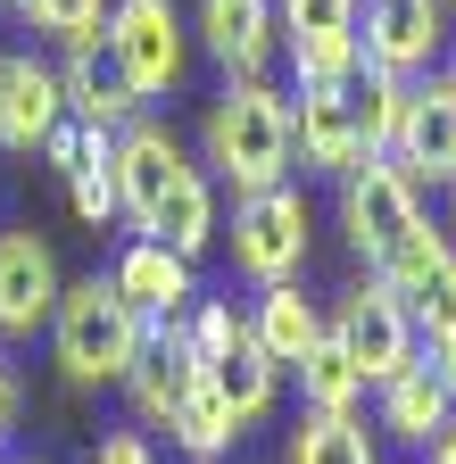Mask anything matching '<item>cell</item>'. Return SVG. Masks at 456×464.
I'll use <instances>...</instances> for the list:
<instances>
[{"instance_id": "6da1fadb", "label": "cell", "mask_w": 456, "mask_h": 464, "mask_svg": "<svg viewBox=\"0 0 456 464\" xmlns=\"http://www.w3.org/2000/svg\"><path fill=\"white\" fill-rule=\"evenodd\" d=\"M199 166L208 183H224L233 199L291 183V92L274 83H224L199 116Z\"/></svg>"}, {"instance_id": "7a4b0ae2", "label": "cell", "mask_w": 456, "mask_h": 464, "mask_svg": "<svg viewBox=\"0 0 456 464\" xmlns=\"http://www.w3.org/2000/svg\"><path fill=\"white\" fill-rule=\"evenodd\" d=\"M50 348H59V373H67L75 390H108V382L125 390L133 357L150 348V324L133 315V299H125L108 274H83V282H67V290H59Z\"/></svg>"}, {"instance_id": "3957f363", "label": "cell", "mask_w": 456, "mask_h": 464, "mask_svg": "<svg viewBox=\"0 0 456 464\" xmlns=\"http://www.w3.org/2000/svg\"><path fill=\"white\" fill-rule=\"evenodd\" d=\"M216 241L233 249V274H241L249 290L299 282V274H307V249H315V216H307V199H299L291 183H274V191L233 199V224H224Z\"/></svg>"}, {"instance_id": "277c9868", "label": "cell", "mask_w": 456, "mask_h": 464, "mask_svg": "<svg viewBox=\"0 0 456 464\" xmlns=\"http://www.w3.org/2000/svg\"><path fill=\"white\" fill-rule=\"evenodd\" d=\"M423 224H432L423 216V191L407 183L398 158H365V166L340 174V232H349V249L365 257V274H382Z\"/></svg>"}, {"instance_id": "5b68a950", "label": "cell", "mask_w": 456, "mask_h": 464, "mask_svg": "<svg viewBox=\"0 0 456 464\" xmlns=\"http://www.w3.org/2000/svg\"><path fill=\"white\" fill-rule=\"evenodd\" d=\"M100 50L108 67L133 83V100H166L191 67V34H183V9L175 0H108V25H100Z\"/></svg>"}, {"instance_id": "8992f818", "label": "cell", "mask_w": 456, "mask_h": 464, "mask_svg": "<svg viewBox=\"0 0 456 464\" xmlns=\"http://www.w3.org/2000/svg\"><path fill=\"white\" fill-rule=\"evenodd\" d=\"M332 340L349 348V365L365 373V390H382L398 365H415V357H423V332H415L407 299H398L382 274L349 282V290L332 299Z\"/></svg>"}, {"instance_id": "52a82bcc", "label": "cell", "mask_w": 456, "mask_h": 464, "mask_svg": "<svg viewBox=\"0 0 456 464\" xmlns=\"http://www.w3.org/2000/svg\"><path fill=\"white\" fill-rule=\"evenodd\" d=\"M448 0H365L357 9V50L374 75H398V83H423L440 58H448Z\"/></svg>"}, {"instance_id": "ba28073f", "label": "cell", "mask_w": 456, "mask_h": 464, "mask_svg": "<svg viewBox=\"0 0 456 464\" xmlns=\"http://www.w3.org/2000/svg\"><path fill=\"white\" fill-rule=\"evenodd\" d=\"M108 166H117V208H125V224H133V232L166 208V191H175V183H191V174H199V158L183 150V133L166 125V116H150V108L117 133Z\"/></svg>"}, {"instance_id": "9c48e42d", "label": "cell", "mask_w": 456, "mask_h": 464, "mask_svg": "<svg viewBox=\"0 0 456 464\" xmlns=\"http://www.w3.org/2000/svg\"><path fill=\"white\" fill-rule=\"evenodd\" d=\"M59 249L42 241V232H0V340H34L50 332V315H59Z\"/></svg>"}, {"instance_id": "30bf717a", "label": "cell", "mask_w": 456, "mask_h": 464, "mask_svg": "<svg viewBox=\"0 0 456 464\" xmlns=\"http://www.w3.org/2000/svg\"><path fill=\"white\" fill-rule=\"evenodd\" d=\"M199 42L224 67V83H266L282 58V9L274 0H199Z\"/></svg>"}, {"instance_id": "8fae6325", "label": "cell", "mask_w": 456, "mask_h": 464, "mask_svg": "<svg viewBox=\"0 0 456 464\" xmlns=\"http://www.w3.org/2000/svg\"><path fill=\"white\" fill-rule=\"evenodd\" d=\"M199 340H191V324L175 315V324H150V348L133 357V373H125V398H133V415L150 423V431H166L175 423V406L199 390Z\"/></svg>"}, {"instance_id": "7c38bea8", "label": "cell", "mask_w": 456, "mask_h": 464, "mask_svg": "<svg viewBox=\"0 0 456 464\" xmlns=\"http://www.w3.org/2000/svg\"><path fill=\"white\" fill-rule=\"evenodd\" d=\"M382 282L407 299V315H415V332H423V340L456 332V241H448L440 224H423L415 241L382 266Z\"/></svg>"}, {"instance_id": "4fadbf2b", "label": "cell", "mask_w": 456, "mask_h": 464, "mask_svg": "<svg viewBox=\"0 0 456 464\" xmlns=\"http://www.w3.org/2000/svg\"><path fill=\"white\" fill-rule=\"evenodd\" d=\"M108 282H117L125 299H133V315H141V324H175V315H191V299H199L191 257H175L166 241H150V232H133V241L117 249Z\"/></svg>"}, {"instance_id": "5bb4252c", "label": "cell", "mask_w": 456, "mask_h": 464, "mask_svg": "<svg viewBox=\"0 0 456 464\" xmlns=\"http://www.w3.org/2000/svg\"><path fill=\"white\" fill-rule=\"evenodd\" d=\"M67 125V92H59V67L50 58H9L0 67V150H17V158H34L50 133Z\"/></svg>"}, {"instance_id": "9a60e30c", "label": "cell", "mask_w": 456, "mask_h": 464, "mask_svg": "<svg viewBox=\"0 0 456 464\" xmlns=\"http://www.w3.org/2000/svg\"><path fill=\"white\" fill-rule=\"evenodd\" d=\"M291 158L307 174H349L365 166V133H357V100L349 92H291Z\"/></svg>"}, {"instance_id": "2e32d148", "label": "cell", "mask_w": 456, "mask_h": 464, "mask_svg": "<svg viewBox=\"0 0 456 464\" xmlns=\"http://www.w3.org/2000/svg\"><path fill=\"white\" fill-rule=\"evenodd\" d=\"M390 158L407 166L415 191H423V183L448 191V174H456V92H448L440 75H423V83L407 92V125H398V150H390Z\"/></svg>"}, {"instance_id": "e0dca14e", "label": "cell", "mask_w": 456, "mask_h": 464, "mask_svg": "<svg viewBox=\"0 0 456 464\" xmlns=\"http://www.w3.org/2000/svg\"><path fill=\"white\" fill-rule=\"evenodd\" d=\"M374 423H382L398 448H432V440L456 423V398H448V382L415 357V365H398V373L374 390Z\"/></svg>"}, {"instance_id": "ac0fdd59", "label": "cell", "mask_w": 456, "mask_h": 464, "mask_svg": "<svg viewBox=\"0 0 456 464\" xmlns=\"http://www.w3.org/2000/svg\"><path fill=\"white\" fill-rule=\"evenodd\" d=\"M324 324H332V307H324V299H307L299 282H266L257 299H249V340L266 348L282 373H291L307 348L324 340Z\"/></svg>"}, {"instance_id": "d6986e66", "label": "cell", "mask_w": 456, "mask_h": 464, "mask_svg": "<svg viewBox=\"0 0 456 464\" xmlns=\"http://www.w3.org/2000/svg\"><path fill=\"white\" fill-rule=\"evenodd\" d=\"M59 92H67V116H75V125H100V133H125L133 116H141L133 83L108 67V50H67L59 58Z\"/></svg>"}, {"instance_id": "ffe728a7", "label": "cell", "mask_w": 456, "mask_h": 464, "mask_svg": "<svg viewBox=\"0 0 456 464\" xmlns=\"http://www.w3.org/2000/svg\"><path fill=\"white\" fill-rule=\"evenodd\" d=\"M208 390L224 398V415H233V423L249 431V423H266V415H274V390H282V365L266 357L257 340H241V348H224V357L208 365Z\"/></svg>"}, {"instance_id": "44dd1931", "label": "cell", "mask_w": 456, "mask_h": 464, "mask_svg": "<svg viewBox=\"0 0 456 464\" xmlns=\"http://www.w3.org/2000/svg\"><path fill=\"white\" fill-rule=\"evenodd\" d=\"M150 232V241H166V249H175V257H191L199 266V249H216V232H224V216H216V183H208V166L191 174V183H175V191H166V208L141 224Z\"/></svg>"}, {"instance_id": "7402d4cb", "label": "cell", "mask_w": 456, "mask_h": 464, "mask_svg": "<svg viewBox=\"0 0 456 464\" xmlns=\"http://www.w3.org/2000/svg\"><path fill=\"white\" fill-rule=\"evenodd\" d=\"M291 373H299V406H307V415H357V406H365V373L349 365V348L332 340V324H324V340Z\"/></svg>"}, {"instance_id": "603a6c76", "label": "cell", "mask_w": 456, "mask_h": 464, "mask_svg": "<svg viewBox=\"0 0 456 464\" xmlns=\"http://www.w3.org/2000/svg\"><path fill=\"white\" fill-rule=\"evenodd\" d=\"M108 150H117V133H100V125H83V150H75V166L59 174L67 183V208L92 224V232H108L125 208H117V166H108Z\"/></svg>"}, {"instance_id": "cb8c5ba5", "label": "cell", "mask_w": 456, "mask_h": 464, "mask_svg": "<svg viewBox=\"0 0 456 464\" xmlns=\"http://www.w3.org/2000/svg\"><path fill=\"white\" fill-rule=\"evenodd\" d=\"M166 440H175L191 464H224V456H233V440H241V423L233 415H224V398L208 390V373H199V390L175 406V423H166Z\"/></svg>"}, {"instance_id": "d4e9b609", "label": "cell", "mask_w": 456, "mask_h": 464, "mask_svg": "<svg viewBox=\"0 0 456 464\" xmlns=\"http://www.w3.org/2000/svg\"><path fill=\"white\" fill-rule=\"evenodd\" d=\"M9 17L59 50H100V25H108V0H9Z\"/></svg>"}, {"instance_id": "484cf974", "label": "cell", "mask_w": 456, "mask_h": 464, "mask_svg": "<svg viewBox=\"0 0 456 464\" xmlns=\"http://www.w3.org/2000/svg\"><path fill=\"white\" fill-rule=\"evenodd\" d=\"M407 92L415 83H398V75H357L349 100H357V133H365V158H390L398 150V125H407Z\"/></svg>"}, {"instance_id": "4316f807", "label": "cell", "mask_w": 456, "mask_h": 464, "mask_svg": "<svg viewBox=\"0 0 456 464\" xmlns=\"http://www.w3.org/2000/svg\"><path fill=\"white\" fill-rule=\"evenodd\" d=\"M291 464H374V431L357 415H299Z\"/></svg>"}, {"instance_id": "83f0119b", "label": "cell", "mask_w": 456, "mask_h": 464, "mask_svg": "<svg viewBox=\"0 0 456 464\" xmlns=\"http://www.w3.org/2000/svg\"><path fill=\"white\" fill-rule=\"evenodd\" d=\"M183 324H191V340H199V365H216L224 348H241V340H249V315H241L233 299H191Z\"/></svg>"}, {"instance_id": "f1b7e54d", "label": "cell", "mask_w": 456, "mask_h": 464, "mask_svg": "<svg viewBox=\"0 0 456 464\" xmlns=\"http://www.w3.org/2000/svg\"><path fill=\"white\" fill-rule=\"evenodd\" d=\"M282 9V42H307V34H357L365 0H274Z\"/></svg>"}, {"instance_id": "f546056e", "label": "cell", "mask_w": 456, "mask_h": 464, "mask_svg": "<svg viewBox=\"0 0 456 464\" xmlns=\"http://www.w3.org/2000/svg\"><path fill=\"white\" fill-rule=\"evenodd\" d=\"M92 464H158V456H150V431H108L92 448Z\"/></svg>"}, {"instance_id": "4dcf8cb0", "label": "cell", "mask_w": 456, "mask_h": 464, "mask_svg": "<svg viewBox=\"0 0 456 464\" xmlns=\"http://www.w3.org/2000/svg\"><path fill=\"white\" fill-rule=\"evenodd\" d=\"M423 365L448 382V398H456V332H440V340H423Z\"/></svg>"}, {"instance_id": "1f68e13d", "label": "cell", "mask_w": 456, "mask_h": 464, "mask_svg": "<svg viewBox=\"0 0 456 464\" xmlns=\"http://www.w3.org/2000/svg\"><path fill=\"white\" fill-rule=\"evenodd\" d=\"M9 423H17V373H9V357H0V440H9Z\"/></svg>"}, {"instance_id": "d6a6232c", "label": "cell", "mask_w": 456, "mask_h": 464, "mask_svg": "<svg viewBox=\"0 0 456 464\" xmlns=\"http://www.w3.org/2000/svg\"><path fill=\"white\" fill-rule=\"evenodd\" d=\"M432 464H456V423H448V431L432 440Z\"/></svg>"}, {"instance_id": "836d02e7", "label": "cell", "mask_w": 456, "mask_h": 464, "mask_svg": "<svg viewBox=\"0 0 456 464\" xmlns=\"http://www.w3.org/2000/svg\"><path fill=\"white\" fill-rule=\"evenodd\" d=\"M440 83H448V92H456V34H448V67H440Z\"/></svg>"}, {"instance_id": "e575fe53", "label": "cell", "mask_w": 456, "mask_h": 464, "mask_svg": "<svg viewBox=\"0 0 456 464\" xmlns=\"http://www.w3.org/2000/svg\"><path fill=\"white\" fill-rule=\"evenodd\" d=\"M448 224H456V174H448Z\"/></svg>"}, {"instance_id": "d590c367", "label": "cell", "mask_w": 456, "mask_h": 464, "mask_svg": "<svg viewBox=\"0 0 456 464\" xmlns=\"http://www.w3.org/2000/svg\"><path fill=\"white\" fill-rule=\"evenodd\" d=\"M448 17H456V0H448Z\"/></svg>"}, {"instance_id": "8d00e7d4", "label": "cell", "mask_w": 456, "mask_h": 464, "mask_svg": "<svg viewBox=\"0 0 456 464\" xmlns=\"http://www.w3.org/2000/svg\"><path fill=\"white\" fill-rule=\"evenodd\" d=\"M0 67H9V58H0Z\"/></svg>"}, {"instance_id": "74e56055", "label": "cell", "mask_w": 456, "mask_h": 464, "mask_svg": "<svg viewBox=\"0 0 456 464\" xmlns=\"http://www.w3.org/2000/svg\"><path fill=\"white\" fill-rule=\"evenodd\" d=\"M0 464H9V456H0Z\"/></svg>"}]
</instances>
